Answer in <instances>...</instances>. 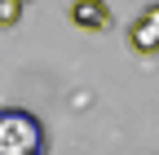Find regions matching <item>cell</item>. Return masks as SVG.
I'll return each instance as SVG.
<instances>
[{"instance_id":"obj_2","label":"cell","mask_w":159,"mask_h":155,"mask_svg":"<svg viewBox=\"0 0 159 155\" xmlns=\"http://www.w3.org/2000/svg\"><path fill=\"white\" fill-rule=\"evenodd\" d=\"M128 45H133V53H142V58H155L159 53V5H146L142 13L133 18Z\"/></svg>"},{"instance_id":"obj_4","label":"cell","mask_w":159,"mask_h":155,"mask_svg":"<svg viewBox=\"0 0 159 155\" xmlns=\"http://www.w3.org/2000/svg\"><path fill=\"white\" fill-rule=\"evenodd\" d=\"M22 18V0H0V27H13Z\"/></svg>"},{"instance_id":"obj_3","label":"cell","mask_w":159,"mask_h":155,"mask_svg":"<svg viewBox=\"0 0 159 155\" xmlns=\"http://www.w3.org/2000/svg\"><path fill=\"white\" fill-rule=\"evenodd\" d=\"M71 22L84 27V31H106L111 27V9H106V0H75L71 5Z\"/></svg>"},{"instance_id":"obj_1","label":"cell","mask_w":159,"mask_h":155,"mask_svg":"<svg viewBox=\"0 0 159 155\" xmlns=\"http://www.w3.org/2000/svg\"><path fill=\"white\" fill-rule=\"evenodd\" d=\"M0 155H49L44 120L27 106H5L0 111Z\"/></svg>"}]
</instances>
